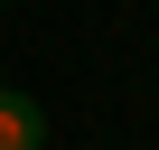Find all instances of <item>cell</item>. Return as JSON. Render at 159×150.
<instances>
[{
    "label": "cell",
    "instance_id": "obj_1",
    "mask_svg": "<svg viewBox=\"0 0 159 150\" xmlns=\"http://www.w3.org/2000/svg\"><path fill=\"white\" fill-rule=\"evenodd\" d=\"M0 150H47V113L19 85H0Z\"/></svg>",
    "mask_w": 159,
    "mask_h": 150
}]
</instances>
